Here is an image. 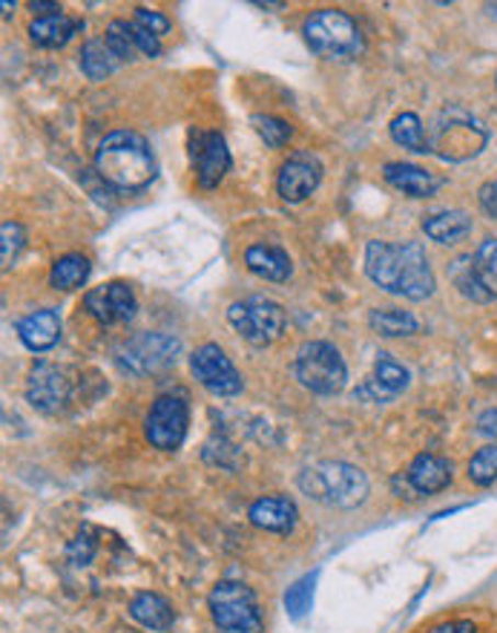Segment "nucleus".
I'll use <instances>...</instances> for the list:
<instances>
[{"instance_id": "bb28decb", "label": "nucleus", "mask_w": 497, "mask_h": 633, "mask_svg": "<svg viewBox=\"0 0 497 633\" xmlns=\"http://www.w3.org/2000/svg\"><path fill=\"white\" fill-rule=\"evenodd\" d=\"M115 64H118V58L110 53L106 41L92 38V41H87V44H83L81 69H83V76L90 78V81H104V78L115 69Z\"/></svg>"}, {"instance_id": "aec40b11", "label": "nucleus", "mask_w": 497, "mask_h": 633, "mask_svg": "<svg viewBox=\"0 0 497 633\" xmlns=\"http://www.w3.org/2000/svg\"><path fill=\"white\" fill-rule=\"evenodd\" d=\"M245 265H248L250 274L262 276L268 283H285L291 271H294V262L287 257L285 248L279 245H250L245 251Z\"/></svg>"}, {"instance_id": "f257e3e1", "label": "nucleus", "mask_w": 497, "mask_h": 633, "mask_svg": "<svg viewBox=\"0 0 497 633\" xmlns=\"http://www.w3.org/2000/svg\"><path fill=\"white\" fill-rule=\"evenodd\" d=\"M365 271L374 283L388 294L406 299H420L434 294V271L420 242H369L365 248Z\"/></svg>"}, {"instance_id": "c756f323", "label": "nucleus", "mask_w": 497, "mask_h": 633, "mask_svg": "<svg viewBox=\"0 0 497 633\" xmlns=\"http://www.w3.org/2000/svg\"><path fill=\"white\" fill-rule=\"evenodd\" d=\"M319 573H308L302 576L300 581H294V588H287L285 594V611L291 619L308 617V611L314 608V588H317Z\"/></svg>"}, {"instance_id": "0eeeda50", "label": "nucleus", "mask_w": 497, "mask_h": 633, "mask_svg": "<svg viewBox=\"0 0 497 633\" xmlns=\"http://www.w3.org/2000/svg\"><path fill=\"white\" fill-rule=\"evenodd\" d=\"M211 617L219 633H264L257 596L248 585L225 579L211 590Z\"/></svg>"}, {"instance_id": "423d86ee", "label": "nucleus", "mask_w": 497, "mask_h": 633, "mask_svg": "<svg viewBox=\"0 0 497 633\" xmlns=\"http://www.w3.org/2000/svg\"><path fill=\"white\" fill-rule=\"evenodd\" d=\"M294 374L305 389L325 397L339 395L348 383L346 360L325 340H310V343L300 346L294 360Z\"/></svg>"}, {"instance_id": "20e7f679", "label": "nucleus", "mask_w": 497, "mask_h": 633, "mask_svg": "<svg viewBox=\"0 0 497 633\" xmlns=\"http://www.w3.org/2000/svg\"><path fill=\"white\" fill-rule=\"evenodd\" d=\"M489 142V133L460 104H449L438 113L429 131L431 154L440 156L443 161H466L475 159Z\"/></svg>"}, {"instance_id": "7c9ffc66", "label": "nucleus", "mask_w": 497, "mask_h": 633, "mask_svg": "<svg viewBox=\"0 0 497 633\" xmlns=\"http://www.w3.org/2000/svg\"><path fill=\"white\" fill-rule=\"evenodd\" d=\"M468 481H475L477 487H495L497 484V443H489L475 452V459L468 461Z\"/></svg>"}, {"instance_id": "412c9836", "label": "nucleus", "mask_w": 497, "mask_h": 633, "mask_svg": "<svg viewBox=\"0 0 497 633\" xmlns=\"http://www.w3.org/2000/svg\"><path fill=\"white\" fill-rule=\"evenodd\" d=\"M422 234L438 245H458L472 234V216L466 211H438L422 219Z\"/></svg>"}, {"instance_id": "473e14b6", "label": "nucleus", "mask_w": 497, "mask_h": 633, "mask_svg": "<svg viewBox=\"0 0 497 633\" xmlns=\"http://www.w3.org/2000/svg\"><path fill=\"white\" fill-rule=\"evenodd\" d=\"M110 53L118 58V61H133L136 55V44H133V35H129V23L127 21H110L104 35Z\"/></svg>"}, {"instance_id": "2eb2a0df", "label": "nucleus", "mask_w": 497, "mask_h": 633, "mask_svg": "<svg viewBox=\"0 0 497 633\" xmlns=\"http://www.w3.org/2000/svg\"><path fill=\"white\" fill-rule=\"evenodd\" d=\"M26 397L30 404L44 415H55L64 409L69 400V377L64 369L53 363H38L32 369L30 383H26Z\"/></svg>"}, {"instance_id": "6ab92c4d", "label": "nucleus", "mask_w": 497, "mask_h": 633, "mask_svg": "<svg viewBox=\"0 0 497 633\" xmlns=\"http://www.w3.org/2000/svg\"><path fill=\"white\" fill-rule=\"evenodd\" d=\"M18 337L30 351H49L60 340V317L53 308H38L18 320Z\"/></svg>"}, {"instance_id": "a878e982", "label": "nucleus", "mask_w": 497, "mask_h": 633, "mask_svg": "<svg viewBox=\"0 0 497 633\" xmlns=\"http://www.w3.org/2000/svg\"><path fill=\"white\" fill-rule=\"evenodd\" d=\"M369 323L383 337H408L420 331V320L403 308H377V312H371Z\"/></svg>"}, {"instance_id": "cd10ccee", "label": "nucleus", "mask_w": 497, "mask_h": 633, "mask_svg": "<svg viewBox=\"0 0 497 633\" xmlns=\"http://www.w3.org/2000/svg\"><path fill=\"white\" fill-rule=\"evenodd\" d=\"M472 265H475V274L481 280L483 291L497 299V239L481 242V248L472 257Z\"/></svg>"}, {"instance_id": "9b49d317", "label": "nucleus", "mask_w": 497, "mask_h": 633, "mask_svg": "<svg viewBox=\"0 0 497 633\" xmlns=\"http://www.w3.org/2000/svg\"><path fill=\"white\" fill-rule=\"evenodd\" d=\"M190 372L204 389L216 397H234L241 392V374L236 372L230 358L216 343H204L202 349L193 351Z\"/></svg>"}, {"instance_id": "7ed1b4c3", "label": "nucleus", "mask_w": 497, "mask_h": 633, "mask_svg": "<svg viewBox=\"0 0 497 633\" xmlns=\"http://www.w3.org/2000/svg\"><path fill=\"white\" fill-rule=\"evenodd\" d=\"M300 489L308 498L339 510H354L369 498V478L346 461H319L300 473Z\"/></svg>"}, {"instance_id": "393cba45", "label": "nucleus", "mask_w": 497, "mask_h": 633, "mask_svg": "<svg viewBox=\"0 0 497 633\" xmlns=\"http://www.w3.org/2000/svg\"><path fill=\"white\" fill-rule=\"evenodd\" d=\"M90 260L81 257V253H64L60 260H55L53 274H49V283L58 291H76L87 283L90 276Z\"/></svg>"}, {"instance_id": "6e6552de", "label": "nucleus", "mask_w": 497, "mask_h": 633, "mask_svg": "<svg viewBox=\"0 0 497 633\" xmlns=\"http://www.w3.org/2000/svg\"><path fill=\"white\" fill-rule=\"evenodd\" d=\"M227 320L253 346L276 343L279 337L285 335L287 326L285 308L268 297L236 299L234 306L227 308Z\"/></svg>"}, {"instance_id": "a19ab883", "label": "nucleus", "mask_w": 497, "mask_h": 633, "mask_svg": "<svg viewBox=\"0 0 497 633\" xmlns=\"http://www.w3.org/2000/svg\"><path fill=\"white\" fill-rule=\"evenodd\" d=\"M30 9H32V12H38V18L60 15V7H58V3H44V0H32Z\"/></svg>"}, {"instance_id": "4be33fe9", "label": "nucleus", "mask_w": 497, "mask_h": 633, "mask_svg": "<svg viewBox=\"0 0 497 633\" xmlns=\"http://www.w3.org/2000/svg\"><path fill=\"white\" fill-rule=\"evenodd\" d=\"M129 617L136 619L138 625L150 628V631H170L176 622L173 604L167 602L165 596L150 594V590L133 596V602H129Z\"/></svg>"}, {"instance_id": "f8f14e48", "label": "nucleus", "mask_w": 497, "mask_h": 633, "mask_svg": "<svg viewBox=\"0 0 497 633\" xmlns=\"http://www.w3.org/2000/svg\"><path fill=\"white\" fill-rule=\"evenodd\" d=\"M190 159L196 168V179L204 191H211L230 173V150L222 133L213 131H193L190 133Z\"/></svg>"}, {"instance_id": "e433bc0d", "label": "nucleus", "mask_w": 497, "mask_h": 633, "mask_svg": "<svg viewBox=\"0 0 497 633\" xmlns=\"http://www.w3.org/2000/svg\"><path fill=\"white\" fill-rule=\"evenodd\" d=\"M136 23H142L144 30L153 32L156 38H159V35H167V32H170V26H173V23L167 21L161 12H156V9H147V7L136 9Z\"/></svg>"}, {"instance_id": "2f4dec72", "label": "nucleus", "mask_w": 497, "mask_h": 633, "mask_svg": "<svg viewBox=\"0 0 497 633\" xmlns=\"http://www.w3.org/2000/svg\"><path fill=\"white\" fill-rule=\"evenodd\" d=\"M253 127H257L264 145L273 147V150L287 145L291 136H294V127H291L285 118H276V115H253Z\"/></svg>"}, {"instance_id": "f704fd0d", "label": "nucleus", "mask_w": 497, "mask_h": 633, "mask_svg": "<svg viewBox=\"0 0 497 633\" xmlns=\"http://www.w3.org/2000/svg\"><path fill=\"white\" fill-rule=\"evenodd\" d=\"M454 283H458L460 294H466V297L477 299V303H483V299H492L486 291H483L481 280H477L475 274V265H472V257L468 260H458L454 262Z\"/></svg>"}, {"instance_id": "b1692460", "label": "nucleus", "mask_w": 497, "mask_h": 633, "mask_svg": "<svg viewBox=\"0 0 497 633\" xmlns=\"http://www.w3.org/2000/svg\"><path fill=\"white\" fill-rule=\"evenodd\" d=\"M388 131H392L394 142H397L399 147L411 150V154H422V156L431 154L429 133H426V127H422V122L415 113L394 115L392 124H388Z\"/></svg>"}, {"instance_id": "ea45409f", "label": "nucleus", "mask_w": 497, "mask_h": 633, "mask_svg": "<svg viewBox=\"0 0 497 633\" xmlns=\"http://www.w3.org/2000/svg\"><path fill=\"white\" fill-rule=\"evenodd\" d=\"M477 432L486 438H495L497 443V409H489V412H483L481 418H477Z\"/></svg>"}, {"instance_id": "9d476101", "label": "nucleus", "mask_w": 497, "mask_h": 633, "mask_svg": "<svg viewBox=\"0 0 497 633\" xmlns=\"http://www.w3.org/2000/svg\"><path fill=\"white\" fill-rule=\"evenodd\" d=\"M190 427V406L188 397L181 392H167V395L156 397V404L150 406L147 420H144V432L147 441L161 452L179 450Z\"/></svg>"}, {"instance_id": "c85d7f7f", "label": "nucleus", "mask_w": 497, "mask_h": 633, "mask_svg": "<svg viewBox=\"0 0 497 633\" xmlns=\"http://www.w3.org/2000/svg\"><path fill=\"white\" fill-rule=\"evenodd\" d=\"M374 383L388 395H399L408 386V369L392 358V354H380L374 363Z\"/></svg>"}, {"instance_id": "1a4fd4ad", "label": "nucleus", "mask_w": 497, "mask_h": 633, "mask_svg": "<svg viewBox=\"0 0 497 633\" xmlns=\"http://www.w3.org/2000/svg\"><path fill=\"white\" fill-rule=\"evenodd\" d=\"M181 351V343L173 335L165 331H142V335L129 337L127 343H121L115 351V363L121 372L144 377V374L161 372L170 363H176V354Z\"/></svg>"}, {"instance_id": "f03ea898", "label": "nucleus", "mask_w": 497, "mask_h": 633, "mask_svg": "<svg viewBox=\"0 0 497 633\" xmlns=\"http://www.w3.org/2000/svg\"><path fill=\"white\" fill-rule=\"evenodd\" d=\"M95 170L118 191H142L156 179V156L136 131H115L95 150Z\"/></svg>"}, {"instance_id": "ddd939ff", "label": "nucleus", "mask_w": 497, "mask_h": 633, "mask_svg": "<svg viewBox=\"0 0 497 633\" xmlns=\"http://www.w3.org/2000/svg\"><path fill=\"white\" fill-rule=\"evenodd\" d=\"M83 308L104 326H118L136 317V294L127 283H104L99 289L87 291Z\"/></svg>"}, {"instance_id": "f3484780", "label": "nucleus", "mask_w": 497, "mask_h": 633, "mask_svg": "<svg viewBox=\"0 0 497 633\" xmlns=\"http://www.w3.org/2000/svg\"><path fill=\"white\" fill-rule=\"evenodd\" d=\"M250 524L268 533H291L300 521V510L296 504L285 496H264L259 501L250 504L248 512Z\"/></svg>"}, {"instance_id": "37998d69", "label": "nucleus", "mask_w": 497, "mask_h": 633, "mask_svg": "<svg viewBox=\"0 0 497 633\" xmlns=\"http://www.w3.org/2000/svg\"><path fill=\"white\" fill-rule=\"evenodd\" d=\"M0 7H3V15H9V9H15V3H9V0H3Z\"/></svg>"}, {"instance_id": "4468645a", "label": "nucleus", "mask_w": 497, "mask_h": 633, "mask_svg": "<svg viewBox=\"0 0 497 633\" xmlns=\"http://www.w3.org/2000/svg\"><path fill=\"white\" fill-rule=\"evenodd\" d=\"M319 182H323V161L308 150H300V154L287 156L279 170L276 191L285 202H302L317 191Z\"/></svg>"}, {"instance_id": "c03bdc74", "label": "nucleus", "mask_w": 497, "mask_h": 633, "mask_svg": "<svg viewBox=\"0 0 497 633\" xmlns=\"http://www.w3.org/2000/svg\"><path fill=\"white\" fill-rule=\"evenodd\" d=\"M495 87H497V76H495Z\"/></svg>"}, {"instance_id": "58836bf2", "label": "nucleus", "mask_w": 497, "mask_h": 633, "mask_svg": "<svg viewBox=\"0 0 497 633\" xmlns=\"http://www.w3.org/2000/svg\"><path fill=\"white\" fill-rule=\"evenodd\" d=\"M477 199H481V207L486 211L489 216H495L497 219V182H486L477 191Z\"/></svg>"}, {"instance_id": "dca6fc26", "label": "nucleus", "mask_w": 497, "mask_h": 633, "mask_svg": "<svg viewBox=\"0 0 497 633\" xmlns=\"http://www.w3.org/2000/svg\"><path fill=\"white\" fill-rule=\"evenodd\" d=\"M406 481L417 496H434L452 484V464L434 452H422L406 470Z\"/></svg>"}, {"instance_id": "5701e85b", "label": "nucleus", "mask_w": 497, "mask_h": 633, "mask_svg": "<svg viewBox=\"0 0 497 633\" xmlns=\"http://www.w3.org/2000/svg\"><path fill=\"white\" fill-rule=\"evenodd\" d=\"M81 26H83L81 21L64 15V12L49 18H35V21L30 23V38L32 44L44 46V49H58V46L69 44L72 35H76Z\"/></svg>"}, {"instance_id": "4c0bfd02", "label": "nucleus", "mask_w": 497, "mask_h": 633, "mask_svg": "<svg viewBox=\"0 0 497 633\" xmlns=\"http://www.w3.org/2000/svg\"><path fill=\"white\" fill-rule=\"evenodd\" d=\"M92 530L90 527H83L81 533H78V539L72 544H69V558H76V562H81V565H87L92 558V553H95V542L90 539Z\"/></svg>"}, {"instance_id": "c9c22d12", "label": "nucleus", "mask_w": 497, "mask_h": 633, "mask_svg": "<svg viewBox=\"0 0 497 633\" xmlns=\"http://www.w3.org/2000/svg\"><path fill=\"white\" fill-rule=\"evenodd\" d=\"M129 35H133V44H136L138 53H144L147 58H159L161 55L159 38H156L153 32L144 30L142 23H129Z\"/></svg>"}, {"instance_id": "79ce46f5", "label": "nucleus", "mask_w": 497, "mask_h": 633, "mask_svg": "<svg viewBox=\"0 0 497 633\" xmlns=\"http://www.w3.org/2000/svg\"><path fill=\"white\" fill-rule=\"evenodd\" d=\"M431 633H475V625L472 622H449V625L434 628Z\"/></svg>"}, {"instance_id": "39448f33", "label": "nucleus", "mask_w": 497, "mask_h": 633, "mask_svg": "<svg viewBox=\"0 0 497 633\" xmlns=\"http://www.w3.org/2000/svg\"><path fill=\"white\" fill-rule=\"evenodd\" d=\"M302 35L308 41L310 53L328 61H342V58H354L362 49V32L351 15L342 9H319L305 18Z\"/></svg>"}, {"instance_id": "72a5a7b5", "label": "nucleus", "mask_w": 497, "mask_h": 633, "mask_svg": "<svg viewBox=\"0 0 497 633\" xmlns=\"http://www.w3.org/2000/svg\"><path fill=\"white\" fill-rule=\"evenodd\" d=\"M0 260H3V268H12V262L18 260V253L23 251V242H26V234L18 222L7 219L0 225Z\"/></svg>"}, {"instance_id": "a211bd4d", "label": "nucleus", "mask_w": 497, "mask_h": 633, "mask_svg": "<svg viewBox=\"0 0 497 633\" xmlns=\"http://www.w3.org/2000/svg\"><path fill=\"white\" fill-rule=\"evenodd\" d=\"M385 182L397 188L399 193H406L411 199H429L434 196L443 179H438L434 173H429L426 168H417V165H408V161H388L383 168Z\"/></svg>"}]
</instances>
